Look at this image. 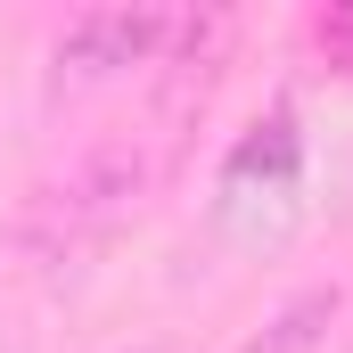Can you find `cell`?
<instances>
[{
	"instance_id": "cell-1",
	"label": "cell",
	"mask_w": 353,
	"mask_h": 353,
	"mask_svg": "<svg viewBox=\"0 0 353 353\" xmlns=\"http://www.w3.org/2000/svg\"><path fill=\"white\" fill-rule=\"evenodd\" d=\"M296 214H304V140H296V115L271 107L214 181V222H222V239L271 255V247H288Z\"/></svg>"
},
{
	"instance_id": "cell-2",
	"label": "cell",
	"mask_w": 353,
	"mask_h": 353,
	"mask_svg": "<svg viewBox=\"0 0 353 353\" xmlns=\"http://www.w3.org/2000/svg\"><path fill=\"white\" fill-rule=\"evenodd\" d=\"M181 33H189V17H173V8H99V17H83L58 41V66L74 83H99V74H123V66L165 58Z\"/></svg>"
},
{
	"instance_id": "cell-3",
	"label": "cell",
	"mask_w": 353,
	"mask_h": 353,
	"mask_svg": "<svg viewBox=\"0 0 353 353\" xmlns=\"http://www.w3.org/2000/svg\"><path fill=\"white\" fill-rule=\"evenodd\" d=\"M329 321H337V288H304V296H296V304H288V312H279L247 353H312Z\"/></svg>"
}]
</instances>
